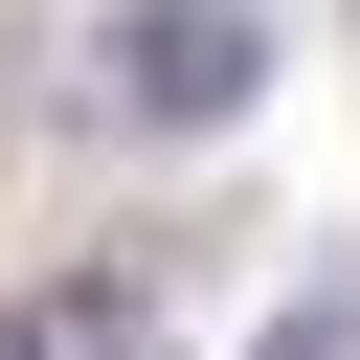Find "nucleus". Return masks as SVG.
Returning a JSON list of instances; mask_svg holds the SVG:
<instances>
[{
  "mask_svg": "<svg viewBox=\"0 0 360 360\" xmlns=\"http://www.w3.org/2000/svg\"><path fill=\"white\" fill-rule=\"evenodd\" d=\"M270 360H360V292H315V315H292V338H270Z\"/></svg>",
  "mask_w": 360,
  "mask_h": 360,
  "instance_id": "7ed1b4c3",
  "label": "nucleus"
},
{
  "mask_svg": "<svg viewBox=\"0 0 360 360\" xmlns=\"http://www.w3.org/2000/svg\"><path fill=\"white\" fill-rule=\"evenodd\" d=\"M0 360H158V292H135V270H45V292L0 315Z\"/></svg>",
  "mask_w": 360,
  "mask_h": 360,
  "instance_id": "f03ea898",
  "label": "nucleus"
},
{
  "mask_svg": "<svg viewBox=\"0 0 360 360\" xmlns=\"http://www.w3.org/2000/svg\"><path fill=\"white\" fill-rule=\"evenodd\" d=\"M270 68V0H112V112L135 135H225Z\"/></svg>",
  "mask_w": 360,
  "mask_h": 360,
  "instance_id": "f257e3e1",
  "label": "nucleus"
}]
</instances>
